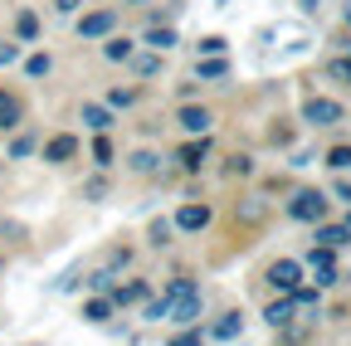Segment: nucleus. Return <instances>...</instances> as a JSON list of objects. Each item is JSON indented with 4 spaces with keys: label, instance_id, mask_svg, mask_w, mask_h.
<instances>
[{
    "label": "nucleus",
    "instance_id": "obj_1",
    "mask_svg": "<svg viewBox=\"0 0 351 346\" xmlns=\"http://www.w3.org/2000/svg\"><path fill=\"white\" fill-rule=\"evenodd\" d=\"M161 297H166V317L171 322H200V288L191 278H171Z\"/></svg>",
    "mask_w": 351,
    "mask_h": 346
},
{
    "label": "nucleus",
    "instance_id": "obj_2",
    "mask_svg": "<svg viewBox=\"0 0 351 346\" xmlns=\"http://www.w3.org/2000/svg\"><path fill=\"white\" fill-rule=\"evenodd\" d=\"M288 214H293V220L317 225L322 214H327V195H322V190H298V195H293V205H288Z\"/></svg>",
    "mask_w": 351,
    "mask_h": 346
},
{
    "label": "nucleus",
    "instance_id": "obj_3",
    "mask_svg": "<svg viewBox=\"0 0 351 346\" xmlns=\"http://www.w3.org/2000/svg\"><path fill=\"white\" fill-rule=\"evenodd\" d=\"M302 117L313 122V127H337L341 122V103H332V98H313L302 108Z\"/></svg>",
    "mask_w": 351,
    "mask_h": 346
},
{
    "label": "nucleus",
    "instance_id": "obj_4",
    "mask_svg": "<svg viewBox=\"0 0 351 346\" xmlns=\"http://www.w3.org/2000/svg\"><path fill=\"white\" fill-rule=\"evenodd\" d=\"M112 25H117V10H93V15L78 20V34L83 39H103V34H112Z\"/></svg>",
    "mask_w": 351,
    "mask_h": 346
},
{
    "label": "nucleus",
    "instance_id": "obj_5",
    "mask_svg": "<svg viewBox=\"0 0 351 346\" xmlns=\"http://www.w3.org/2000/svg\"><path fill=\"white\" fill-rule=\"evenodd\" d=\"M176 230H186V234H195V230H205L210 225V205H181L176 210V220H171Z\"/></svg>",
    "mask_w": 351,
    "mask_h": 346
},
{
    "label": "nucleus",
    "instance_id": "obj_6",
    "mask_svg": "<svg viewBox=\"0 0 351 346\" xmlns=\"http://www.w3.org/2000/svg\"><path fill=\"white\" fill-rule=\"evenodd\" d=\"M298 278H302V269L293 264V258H278V264L269 269V283H274L278 293H293V288H298Z\"/></svg>",
    "mask_w": 351,
    "mask_h": 346
},
{
    "label": "nucleus",
    "instance_id": "obj_7",
    "mask_svg": "<svg viewBox=\"0 0 351 346\" xmlns=\"http://www.w3.org/2000/svg\"><path fill=\"white\" fill-rule=\"evenodd\" d=\"M69 156H78V137H69V132H64V137H54L49 147H44V161H49V166H64Z\"/></svg>",
    "mask_w": 351,
    "mask_h": 346
},
{
    "label": "nucleus",
    "instance_id": "obj_8",
    "mask_svg": "<svg viewBox=\"0 0 351 346\" xmlns=\"http://www.w3.org/2000/svg\"><path fill=\"white\" fill-rule=\"evenodd\" d=\"M205 156H210V142H205V137L181 147V166H186V171H200V166H205Z\"/></svg>",
    "mask_w": 351,
    "mask_h": 346
},
{
    "label": "nucleus",
    "instance_id": "obj_9",
    "mask_svg": "<svg viewBox=\"0 0 351 346\" xmlns=\"http://www.w3.org/2000/svg\"><path fill=\"white\" fill-rule=\"evenodd\" d=\"M176 122H181L186 132H200V137L210 132V112H205V108H181V117H176Z\"/></svg>",
    "mask_w": 351,
    "mask_h": 346
},
{
    "label": "nucleus",
    "instance_id": "obj_10",
    "mask_svg": "<svg viewBox=\"0 0 351 346\" xmlns=\"http://www.w3.org/2000/svg\"><path fill=\"white\" fill-rule=\"evenodd\" d=\"M293 312H298V302H293V297H278L263 317H269V327H288V322H293Z\"/></svg>",
    "mask_w": 351,
    "mask_h": 346
},
{
    "label": "nucleus",
    "instance_id": "obj_11",
    "mask_svg": "<svg viewBox=\"0 0 351 346\" xmlns=\"http://www.w3.org/2000/svg\"><path fill=\"white\" fill-rule=\"evenodd\" d=\"M83 122L93 127V132H108V127H112V112L98 108V103H83Z\"/></svg>",
    "mask_w": 351,
    "mask_h": 346
},
{
    "label": "nucleus",
    "instance_id": "obj_12",
    "mask_svg": "<svg viewBox=\"0 0 351 346\" xmlns=\"http://www.w3.org/2000/svg\"><path fill=\"white\" fill-rule=\"evenodd\" d=\"M351 239V230L346 225H317V244H327V249H341Z\"/></svg>",
    "mask_w": 351,
    "mask_h": 346
},
{
    "label": "nucleus",
    "instance_id": "obj_13",
    "mask_svg": "<svg viewBox=\"0 0 351 346\" xmlns=\"http://www.w3.org/2000/svg\"><path fill=\"white\" fill-rule=\"evenodd\" d=\"M112 317V297H93V302H83V322H108Z\"/></svg>",
    "mask_w": 351,
    "mask_h": 346
},
{
    "label": "nucleus",
    "instance_id": "obj_14",
    "mask_svg": "<svg viewBox=\"0 0 351 346\" xmlns=\"http://www.w3.org/2000/svg\"><path fill=\"white\" fill-rule=\"evenodd\" d=\"M15 34L25 39V45H29V39H39V15H34V10H20V15H15Z\"/></svg>",
    "mask_w": 351,
    "mask_h": 346
},
{
    "label": "nucleus",
    "instance_id": "obj_15",
    "mask_svg": "<svg viewBox=\"0 0 351 346\" xmlns=\"http://www.w3.org/2000/svg\"><path fill=\"white\" fill-rule=\"evenodd\" d=\"M103 54H108L112 64H127L132 54H137V45H132V39H108V45H103Z\"/></svg>",
    "mask_w": 351,
    "mask_h": 346
},
{
    "label": "nucleus",
    "instance_id": "obj_16",
    "mask_svg": "<svg viewBox=\"0 0 351 346\" xmlns=\"http://www.w3.org/2000/svg\"><path fill=\"white\" fill-rule=\"evenodd\" d=\"M225 73H230V64L219 59V54H210V59L195 64V78H225Z\"/></svg>",
    "mask_w": 351,
    "mask_h": 346
},
{
    "label": "nucleus",
    "instance_id": "obj_17",
    "mask_svg": "<svg viewBox=\"0 0 351 346\" xmlns=\"http://www.w3.org/2000/svg\"><path fill=\"white\" fill-rule=\"evenodd\" d=\"M127 64H132V69H137L142 78H156V73H161V54H132Z\"/></svg>",
    "mask_w": 351,
    "mask_h": 346
},
{
    "label": "nucleus",
    "instance_id": "obj_18",
    "mask_svg": "<svg viewBox=\"0 0 351 346\" xmlns=\"http://www.w3.org/2000/svg\"><path fill=\"white\" fill-rule=\"evenodd\" d=\"M147 283H132V288H112V308H127V302H142Z\"/></svg>",
    "mask_w": 351,
    "mask_h": 346
},
{
    "label": "nucleus",
    "instance_id": "obj_19",
    "mask_svg": "<svg viewBox=\"0 0 351 346\" xmlns=\"http://www.w3.org/2000/svg\"><path fill=\"white\" fill-rule=\"evenodd\" d=\"M147 45H152L156 54H166V49L176 45V29H161V25H152V29H147Z\"/></svg>",
    "mask_w": 351,
    "mask_h": 346
},
{
    "label": "nucleus",
    "instance_id": "obj_20",
    "mask_svg": "<svg viewBox=\"0 0 351 346\" xmlns=\"http://www.w3.org/2000/svg\"><path fill=\"white\" fill-rule=\"evenodd\" d=\"M239 327H244V317H239V312H225V317L215 322V336H219V341H230V336H239Z\"/></svg>",
    "mask_w": 351,
    "mask_h": 346
},
{
    "label": "nucleus",
    "instance_id": "obj_21",
    "mask_svg": "<svg viewBox=\"0 0 351 346\" xmlns=\"http://www.w3.org/2000/svg\"><path fill=\"white\" fill-rule=\"evenodd\" d=\"M15 122H20V98L0 93V127H15Z\"/></svg>",
    "mask_w": 351,
    "mask_h": 346
},
{
    "label": "nucleus",
    "instance_id": "obj_22",
    "mask_svg": "<svg viewBox=\"0 0 351 346\" xmlns=\"http://www.w3.org/2000/svg\"><path fill=\"white\" fill-rule=\"evenodd\" d=\"M132 171H137V176H147V171H156V156L152 151H132V161H127Z\"/></svg>",
    "mask_w": 351,
    "mask_h": 346
},
{
    "label": "nucleus",
    "instance_id": "obj_23",
    "mask_svg": "<svg viewBox=\"0 0 351 346\" xmlns=\"http://www.w3.org/2000/svg\"><path fill=\"white\" fill-rule=\"evenodd\" d=\"M25 73L29 78H44V73H49V54H29L25 59Z\"/></svg>",
    "mask_w": 351,
    "mask_h": 346
},
{
    "label": "nucleus",
    "instance_id": "obj_24",
    "mask_svg": "<svg viewBox=\"0 0 351 346\" xmlns=\"http://www.w3.org/2000/svg\"><path fill=\"white\" fill-rule=\"evenodd\" d=\"M327 166H337V171H351V147H332V151H327Z\"/></svg>",
    "mask_w": 351,
    "mask_h": 346
},
{
    "label": "nucleus",
    "instance_id": "obj_25",
    "mask_svg": "<svg viewBox=\"0 0 351 346\" xmlns=\"http://www.w3.org/2000/svg\"><path fill=\"white\" fill-rule=\"evenodd\" d=\"M171 346H205V332H195V327H191V332H176Z\"/></svg>",
    "mask_w": 351,
    "mask_h": 346
},
{
    "label": "nucleus",
    "instance_id": "obj_26",
    "mask_svg": "<svg viewBox=\"0 0 351 346\" xmlns=\"http://www.w3.org/2000/svg\"><path fill=\"white\" fill-rule=\"evenodd\" d=\"M327 73H332L337 83H351V59H332V64H327Z\"/></svg>",
    "mask_w": 351,
    "mask_h": 346
},
{
    "label": "nucleus",
    "instance_id": "obj_27",
    "mask_svg": "<svg viewBox=\"0 0 351 346\" xmlns=\"http://www.w3.org/2000/svg\"><path fill=\"white\" fill-rule=\"evenodd\" d=\"M142 317H147V322H161V317H166V297H152L147 308H142Z\"/></svg>",
    "mask_w": 351,
    "mask_h": 346
},
{
    "label": "nucleus",
    "instance_id": "obj_28",
    "mask_svg": "<svg viewBox=\"0 0 351 346\" xmlns=\"http://www.w3.org/2000/svg\"><path fill=\"white\" fill-rule=\"evenodd\" d=\"M108 103H112V108H132V103H137V93H132V88H112Z\"/></svg>",
    "mask_w": 351,
    "mask_h": 346
},
{
    "label": "nucleus",
    "instance_id": "obj_29",
    "mask_svg": "<svg viewBox=\"0 0 351 346\" xmlns=\"http://www.w3.org/2000/svg\"><path fill=\"white\" fill-rule=\"evenodd\" d=\"M93 156H98V166H112V142L98 137V142H93Z\"/></svg>",
    "mask_w": 351,
    "mask_h": 346
},
{
    "label": "nucleus",
    "instance_id": "obj_30",
    "mask_svg": "<svg viewBox=\"0 0 351 346\" xmlns=\"http://www.w3.org/2000/svg\"><path fill=\"white\" fill-rule=\"evenodd\" d=\"M171 230H176L171 220H156V225H152V244H171Z\"/></svg>",
    "mask_w": 351,
    "mask_h": 346
},
{
    "label": "nucleus",
    "instance_id": "obj_31",
    "mask_svg": "<svg viewBox=\"0 0 351 346\" xmlns=\"http://www.w3.org/2000/svg\"><path fill=\"white\" fill-rule=\"evenodd\" d=\"M200 54H225V39H219V34H205V39H200Z\"/></svg>",
    "mask_w": 351,
    "mask_h": 346
},
{
    "label": "nucleus",
    "instance_id": "obj_32",
    "mask_svg": "<svg viewBox=\"0 0 351 346\" xmlns=\"http://www.w3.org/2000/svg\"><path fill=\"white\" fill-rule=\"evenodd\" d=\"M34 151V137H15V147H10V156H29Z\"/></svg>",
    "mask_w": 351,
    "mask_h": 346
},
{
    "label": "nucleus",
    "instance_id": "obj_33",
    "mask_svg": "<svg viewBox=\"0 0 351 346\" xmlns=\"http://www.w3.org/2000/svg\"><path fill=\"white\" fill-rule=\"evenodd\" d=\"M88 283H93L98 293H108V288H112V273H93V278H88Z\"/></svg>",
    "mask_w": 351,
    "mask_h": 346
},
{
    "label": "nucleus",
    "instance_id": "obj_34",
    "mask_svg": "<svg viewBox=\"0 0 351 346\" xmlns=\"http://www.w3.org/2000/svg\"><path fill=\"white\" fill-rule=\"evenodd\" d=\"M78 5H83V0H54V10H59V15H73Z\"/></svg>",
    "mask_w": 351,
    "mask_h": 346
},
{
    "label": "nucleus",
    "instance_id": "obj_35",
    "mask_svg": "<svg viewBox=\"0 0 351 346\" xmlns=\"http://www.w3.org/2000/svg\"><path fill=\"white\" fill-rule=\"evenodd\" d=\"M15 59H20V49H15V45H0V64H15Z\"/></svg>",
    "mask_w": 351,
    "mask_h": 346
},
{
    "label": "nucleus",
    "instance_id": "obj_36",
    "mask_svg": "<svg viewBox=\"0 0 351 346\" xmlns=\"http://www.w3.org/2000/svg\"><path fill=\"white\" fill-rule=\"evenodd\" d=\"M337 195H341V200H351V181H337Z\"/></svg>",
    "mask_w": 351,
    "mask_h": 346
},
{
    "label": "nucleus",
    "instance_id": "obj_37",
    "mask_svg": "<svg viewBox=\"0 0 351 346\" xmlns=\"http://www.w3.org/2000/svg\"><path fill=\"white\" fill-rule=\"evenodd\" d=\"M346 25H351V5H346Z\"/></svg>",
    "mask_w": 351,
    "mask_h": 346
},
{
    "label": "nucleus",
    "instance_id": "obj_38",
    "mask_svg": "<svg viewBox=\"0 0 351 346\" xmlns=\"http://www.w3.org/2000/svg\"><path fill=\"white\" fill-rule=\"evenodd\" d=\"M346 230H351V220H346Z\"/></svg>",
    "mask_w": 351,
    "mask_h": 346
}]
</instances>
